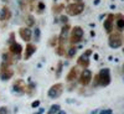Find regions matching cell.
<instances>
[{
    "instance_id": "74e56055",
    "label": "cell",
    "mask_w": 124,
    "mask_h": 114,
    "mask_svg": "<svg viewBox=\"0 0 124 114\" xmlns=\"http://www.w3.org/2000/svg\"><path fill=\"white\" fill-rule=\"evenodd\" d=\"M76 1H78V3H79V1H81V0H76Z\"/></svg>"
},
{
    "instance_id": "603a6c76",
    "label": "cell",
    "mask_w": 124,
    "mask_h": 114,
    "mask_svg": "<svg viewBox=\"0 0 124 114\" xmlns=\"http://www.w3.org/2000/svg\"><path fill=\"white\" fill-rule=\"evenodd\" d=\"M62 67H63V63L62 62H58V65H57V69H56V77L60 78L61 73H62Z\"/></svg>"
},
{
    "instance_id": "f546056e",
    "label": "cell",
    "mask_w": 124,
    "mask_h": 114,
    "mask_svg": "<svg viewBox=\"0 0 124 114\" xmlns=\"http://www.w3.org/2000/svg\"><path fill=\"white\" fill-rule=\"evenodd\" d=\"M98 114H113V110L112 109H104V110L99 112Z\"/></svg>"
},
{
    "instance_id": "8d00e7d4",
    "label": "cell",
    "mask_w": 124,
    "mask_h": 114,
    "mask_svg": "<svg viewBox=\"0 0 124 114\" xmlns=\"http://www.w3.org/2000/svg\"><path fill=\"white\" fill-rule=\"evenodd\" d=\"M57 114H66V112H63V110H60Z\"/></svg>"
},
{
    "instance_id": "4fadbf2b",
    "label": "cell",
    "mask_w": 124,
    "mask_h": 114,
    "mask_svg": "<svg viewBox=\"0 0 124 114\" xmlns=\"http://www.w3.org/2000/svg\"><path fill=\"white\" fill-rule=\"evenodd\" d=\"M9 51H10V53L19 56V55H21V52H23V46L20 45V44H17V42H14V44L10 45Z\"/></svg>"
},
{
    "instance_id": "8992f818",
    "label": "cell",
    "mask_w": 124,
    "mask_h": 114,
    "mask_svg": "<svg viewBox=\"0 0 124 114\" xmlns=\"http://www.w3.org/2000/svg\"><path fill=\"white\" fill-rule=\"evenodd\" d=\"M91 55H92V50H86V52H85L83 55H81V56L78 57V60H77L78 66L83 67V69L87 68V67L89 66V56H91Z\"/></svg>"
},
{
    "instance_id": "4dcf8cb0",
    "label": "cell",
    "mask_w": 124,
    "mask_h": 114,
    "mask_svg": "<svg viewBox=\"0 0 124 114\" xmlns=\"http://www.w3.org/2000/svg\"><path fill=\"white\" fill-rule=\"evenodd\" d=\"M57 42H58V41H57V37H52V38H51L50 45H51V46H56V45H57Z\"/></svg>"
},
{
    "instance_id": "d590c367",
    "label": "cell",
    "mask_w": 124,
    "mask_h": 114,
    "mask_svg": "<svg viewBox=\"0 0 124 114\" xmlns=\"http://www.w3.org/2000/svg\"><path fill=\"white\" fill-rule=\"evenodd\" d=\"M99 1H101V0H94V5H98Z\"/></svg>"
},
{
    "instance_id": "8fae6325",
    "label": "cell",
    "mask_w": 124,
    "mask_h": 114,
    "mask_svg": "<svg viewBox=\"0 0 124 114\" xmlns=\"http://www.w3.org/2000/svg\"><path fill=\"white\" fill-rule=\"evenodd\" d=\"M35 52H36V46H35V45H32V44H30V42H27V45H26V47H25L24 60H25V61H27V60H29L31 56H32Z\"/></svg>"
},
{
    "instance_id": "83f0119b",
    "label": "cell",
    "mask_w": 124,
    "mask_h": 114,
    "mask_svg": "<svg viewBox=\"0 0 124 114\" xmlns=\"http://www.w3.org/2000/svg\"><path fill=\"white\" fill-rule=\"evenodd\" d=\"M9 45H11V44H14L15 42V34L13 32V34H10V37H9Z\"/></svg>"
},
{
    "instance_id": "30bf717a",
    "label": "cell",
    "mask_w": 124,
    "mask_h": 114,
    "mask_svg": "<svg viewBox=\"0 0 124 114\" xmlns=\"http://www.w3.org/2000/svg\"><path fill=\"white\" fill-rule=\"evenodd\" d=\"M25 83H24V81L23 79H16L14 82V84H13V89L15 93H17V94H23V93H25Z\"/></svg>"
},
{
    "instance_id": "7c38bea8",
    "label": "cell",
    "mask_w": 124,
    "mask_h": 114,
    "mask_svg": "<svg viewBox=\"0 0 124 114\" xmlns=\"http://www.w3.org/2000/svg\"><path fill=\"white\" fill-rule=\"evenodd\" d=\"M70 30H71V27H70L68 24H66V25L62 26V29H61V34H60V37H58V40H60L58 42H60V44H65V41H66V38H67V36H68Z\"/></svg>"
},
{
    "instance_id": "9c48e42d",
    "label": "cell",
    "mask_w": 124,
    "mask_h": 114,
    "mask_svg": "<svg viewBox=\"0 0 124 114\" xmlns=\"http://www.w3.org/2000/svg\"><path fill=\"white\" fill-rule=\"evenodd\" d=\"M19 34H20V37H21L25 42H29L31 40V36H32V30L29 29V27H21L19 30Z\"/></svg>"
},
{
    "instance_id": "7a4b0ae2",
    "label": "cell",
    "mask_w": 124,
    "mask_h": 114,
    "mask_svg": "<svg viewBox=\"0 0 124 114\" xmlns=\"http://www.w3.org/2000/svg\"><path fill=\"white\" fill-rule=\"evenodd\" d=\"M83 35H85V31L81 26H75L71 31V37H70V42L72 44V46L76 45V44H79L82 38H83Z\"/></svg>"
},
{
    "instance_id": "3957f363",
    "label": "cell",
    "mask_w": 124,
    "mask_h": 114,
    "mask_svg": "<svg viewBox=\"0 0 124 114\" xmlns=\"http://www.w3.org/2000/svg\"><path fill=\"white\" fill-rule=\"evenodd\" d=\"M98 81H99V86L102 87H107L110 84V81H112V77H110V71L109 68H102L98 73Z\"/></svg>"
},
{
    "instance_id": "44dd1931",
    "label": "cell",
    "mask_w": 124,
    "mask_h": 114,
    "mask_svg": "<svg viewBox=\"0 0 124 114\" xmlns=\"http://www.w3.org/2000/svg\"><path fill=\"white\" fill-rule=\"evenodd\" d=\"M76 52H77V48H76V46H71V48L68 50V52H67V56H68V58H72L75 55H76Z\"/></svg>"
},
{
    "instance_id": "836d02e7",
    "label": "cell",
    "mask_w": 124,
    "mask_h": 114,
    "mask_svg": "<svg viewBox=\"0 0 124 114\" xmlns=\"http://www.w3.org/2000/svg\"><path fill=\"white\" fill-rule=\"evenodd\" d=\"M42 113H45V108H40V109H39V110H37L35 114H42Z\"/></svg>"
},
{
    "instance_id": "e0dca14e",
    "label": "cell",
    "mask_w": 124,
    "mask_h": 114,
    "mask_svg": "<svg viewBox=\"0 0 124 114\" xmlns=\"http://www.w3.org/2000/svg\"><path fill=\"white\" fill-rule=\"evenodd\" d=\"M77 76H78L77 68H76V67H72V68L70 69V72H68V75H67L66 79H67V82H73V81H76Z\"/></svg>"
},
{
    "instance_id": "52a82bcc",
    "label": "cell",
    "mask_w": 124,
    "mask_h": 114,
    "mask_svg": "<svg viewBox=\"0 0 124 114\" xmlns=\"http://www.w3.org/2000/svg\"><path fill=\"white\" fill-rule=\"evenodd\" d=\"M92 82V72L87 68L82 71V73L79 75V83L82 86H88Z\"/></svg>"
},
{
    "instance_id": "f1b7e54d",
    "label": "cell",
    "mask_w": 124,
    "mask_h": 114,
    "mask_svg": "<svg viewBox=\"0 0 124 114\" xmlns=\"http://www.w3.org/2000/svg\"><path fill=\"white\" fill-rule=\"evenodd\" d=\"M0 114H10V112L6 107H0Z\"/></svg>"
},
{
    "instance_id": "6da1fadb",
    "label": "cell",
    "mask_w": 124,
    "mask_h": 114,
    "mask_svg": "<svg viewBox=\"0 0 124 114\" xmlns=\"http://www.w3.org/2000/svg\"><path fill=\"white\" fill-rule=\"evenodd\" d=\"M83 10H85V3H82V1L72 3L66 6V13L68 16H77L83 13Z\"/></svg>"
},
{
    "instance_id": "e575fe53",
    "label": "cell",
    "mask_w": 124,
    "mask_h": 114,
    "mask_svg": "<svg viewBox=\"0 0 124 114\" xmlns=\"http://www.w3.org/2000/svg\"><path fill=\"white\" fill-rule=\"evenodd\" d=\"M99 113V109H94L93 112H91V114H98Z\"/></svg>"
},
{
    "instance_id": "5b68a950",
    "label": "cell",
    "mask_w": 124,
    "mask_h": 114,
    "mask_svg": "<svg viewBox=\"0 0 124 114\" xmlns=\"http://www.w3.org/2000/svg\"><path fill=\"white\" fill-rule=\"evenodd\" d=\"M62 92H63V84H62V83H56V84L50 87L47 94H48L50 98L56 99V98H58L62 94Z\"/></svg>"
},
{
    "instance_id": "4316f807",
    "label": "cell",
    "mask_w": 124,
    "mask_h": 114,
    "mask_svg": "<svg viewBox=\"0 0 124 114\" xmlns=\"http://www.w3.org/2000/svg\"><path fill=\"white\" fill-rule=\"evenodd\" d=\"M62 9H63V5H56V6H54V8H52V10H54V13H55V14L60 13Z\"/></svg>"
},
{
    "instance_id": "d6986e66",
    "label": "cell",
    "mask_w": 124,
    "mask_h": 114,
    "mask_svg": "<svg viewBox=\"0 0 124 114\" xmlns=\"http://www.w3.org/2000/svg\"><path fill=\"white\" fill-rule=\"evenodd\" d=\"M32 34H34V41H35V42H39V41H40V35H41L40 29L35 27V30L32 31Z\"/></svg>"
},
{
    "instance_id": "ba28073f",
    "label": "cell",
    "mask_w": 124,
    "mask_h": 114,
    "mask_svg": "<svg viewBox=\"0 0 124 114\" xmlns=\"http://www.w3.org/2000/svg\"><path fill=\"white\" fill-rule=\"evenodd\" d=\"M103 27H104V30L108 34L113 32V29H114V15L113 14H109L107 16V19L104 20V23H103Z\"/></svg>"
},
{
    "instance_id": "ac0fdd59",
    "label": "cell",
    "mask_w": 124,
    "mask_h": 114,
    "mask_svg": "<svg viewBox=\"0 0 124 114\" xmlns=\"http://www.w3.org/2000/svg\"><path fill=\"white\" fill-rule=\"evenodd\" d=\"M60 110H61L60 106H58V104H54V106H51V107H50V109H48V114H57Z\"/></svg>"
},
{
    "instance_id": "5bb4252c",
    "label": "cell",
    "mask_w": 124,
    "mask_h": 114,
    "mask_svg": "<svg viewBox=\"0 0 124 114\" xmlns=\"http://www.w3.org/2000/svg\"><path fill=\"white\" fill-rule=\"evenodd\" d=\"M11 17V11L8 6H3L1 11H0V21H8Z\"/></svg>"
},
{
    "instance_id": "ffe728a7",
    "label": "cell",
    "mask_w": 124,
    "mask_h": 114,
    "mask_svg": "<svg viewBox=\"0 0 124 114\" xmlns=\"http://www.w3.org/2000/svg\"><path fill=\"white\" fill-rule=\"evenodd\" d=\"M26 24H27V27L30 29L31 26H34L35 25V17L32 15H29L27 19H26Z\"/></svg>"
},
{
    "instance_id": "9a60e30c",
    "label": "cell",
    "mask_w": 124,
    "mask_h": 114,
    "mask_svg": "<svg viewBox=\"0 0 124 114\" xmlns=\"http://www.w3.org/2000/svg\"><path fill=\"white\" fill-rule=\"evenodd\" d=\"M13 76H14V69L11 68H8L0 72V79L1 81H9L10 78H13Z\"/></svg>"
},
{
    "instance_id": "484cf974",
    "label": "cell",
    "mask_w": 124,
    "mask_h": 114,
    "mask_svg": "<svg viewBox=\"0 0 124 114\" xmlns=\"http://www.w3.org/2000/svg\"><path fill=\"white\" fill-rule=\"evenodd\" d=\"M60 21L63 24V25H66L67 23H68V16H66V15H61V17H60ZM58 21V23H60Z\"/></svg>"
},
{
    "instance_id": "277c9868",
    "label": "cell",
    "mask_w": 124,
    "mask_h": 114,
    "mask_svg": "<svg viewBox=\"0 0 124 114\" xmlns=\"http://www.w3.org/2000/svg\"><path fill=\"white\" fill-rule=\"evenodd\" d=\"M108 45L112 48H119L123 46V37L119 32H114V34H109V38H108Z\"/></svg>"
},
{
    "instance_id": "1f68e13d",
    "label": "cell",
    "mask_w": 124,
    "mask_h": 114,
    "mask_svg": "<svg viewBox=\"0 0 124 114\" xmlns=\"http://www.w3.org/2000/svg\"><path fill=\"white\" fill-rule=\"evenodd\" d=\"M99 86V81H98V75L94 76V81H93V87H97Z\"/></svg>"
},
{
    "instance_id": "2e32d148",
    "label": "cell",
    "mask_w": 124,
    "mask_h": 114,
    "mask_svg": "<svg viewBox=\"0 0 124 114\" xmlns=\"http://www.w3.org/2000/svg\"><path fill=\"white\" fill-rule=\"evenodd\" d=\"M114 19H117V20H116V25H117L118 32L120 34L122 31H123V29H124V17H123L122 14H118L117 16H114Z\"/></svg>"
},
{
    "instance_id": "cb8c5ba5",
    "label": "cell",
    "mask_w": 124,
    "mask_h": 114,
    "mask_svg": "<svg viewBox=\"0 0 124 114\" xmlns=\"http://www.w3.org/2000/svg\"><path fill=\"white\" fill-rule=\"evenodd\" d=\"M57 55H60V56H63V55H65V47H63V44H60V47L57 48Z\"/></svg>"
},
{
    "instance_id": "d6a6232c",
    "label": "cell",
    "mask_w": 124,
    "mask_h": 114,
    "mask_svg": "<svg viewBox=\"0 0 124 114\" xmlns=\"http://www.w3.org/2000/svg\"><path fill=\"white\" fill-rule=\"evenodd\" d=\"M39 106H40V100H35V102L31 103V107H32V108H36V107H39Z\"/></svg>"
},
{
    "instance_id": "7402d4cb",
    "label": "cell",
    "mask_w": 124,
    "mask_h": 114,
    "mask_svg": "<svg viewBox=\"0 0 124 114\" xmlns=\"http://www.w3.org/2000/svg\"><path fill=\"white\" fill-rule=\"evenodd\" d=\"M35 88H36V86H35L34 83H30V84H29V87H27V88H25V92L27 93V94H32V92L35 91Z\"/></svg>"
},
{
    "instance_id": "f35d334b",
    "label": "cell",
    "mask_w": 124,
    "mask_h": 114,
    "mask_svg": "<svg viewBox=\"0 0 124 114\" xmlns=\"http://www.w3.org/2000/svg\"><path fill=\"white\" fill-rule=\"evenodd\" d=\"M55 1H56V0H55Z\"/></svg>"
},
{
    "instance_id": "d4e9b609",
    "label": "cell",
    "mask_w": 124,
    "mask_h": 114,
    "mask_svg": "<svg viewBox=\"0 0 124 114\" xmlns=\"http://www.w3.org/2000/svg\"><path fill=\"white\" fill-rule=\"evenodd\" d=\"M45 8H46V6H45V4H44L42 1H40V3H39V5H37V11H39L40 14H41V13H44Z\"/></svg>"
}]
</instances>
